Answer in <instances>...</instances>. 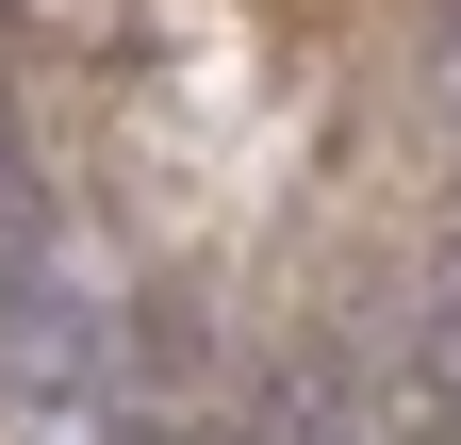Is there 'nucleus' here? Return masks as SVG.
Listing matches in <instances>:
<instances>
[{"instance_id":"7ed1b4c3","label":"nucleus","mask_w":461,"mask_h":445,"mask_svg":"<svg viewBox=\"0 0 461 445\" xmlns=\"http://www.w3.org/2000/svg\"><path fill=\"white\" fill-rule=\"evenodd\" d=\"M50 264H67V248H50V182H33L17 116H0V297H17V281H50Z\"/></svg>"},{"instance_id":"f03ea898","label":"nucleus","mask_w":461,"mask_h":445,"mask_svg":"<svg viewBox=\"0 0 461 445\" xmlns=\"http://www.w3.org/2000/svg\"><path fill=\"white\" fill-rule=\"evenodd\" d=\"M230 429H248V445H379V396L330 347H280V363H248V413H230Z\"/></svg>"},{"instance_id":"20e7f679","label":"nucleus","mask_w":461,"mask_h":445,"mask_svg":"<svg viewBox=\"0 0 461 445\" xmlns=\"http://www.w3.org/2000/svg\"><path fill=\"white\" fill-rule=\"evenodd\" d=\"M445 132H461V17H445Z\"/></svg>"},{"instance_id":"f257e3e1","label":"nucleus","mask_w":461,"mask_h":445,"mask_svg":"<svg viewBox=\"0 0 461 445\" xmlns=\"http://www.w3.org/2000/svg\"><path fill=\"white\" fill-rule=\"evenodd\" d=\"M0 379H17L33 413H99V379H115V313L67 281V264L0 297Z\"/></svg>"}]
</instances>
